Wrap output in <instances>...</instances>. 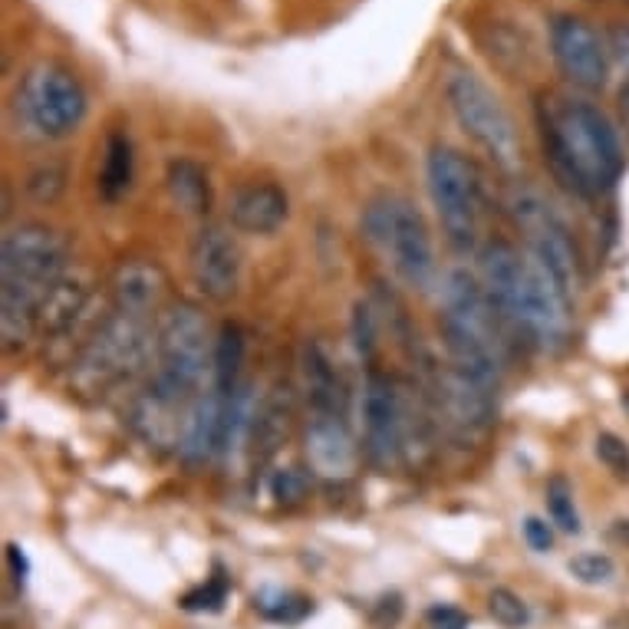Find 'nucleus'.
I'll list each match as a JSON object with an SVG mask.
<instances>
[{
  "label": "nucleus",
  "instance_id": "nucleus-7",
  "mask_svg": "<svg viewBox=\"0 0 629 629\" xmlns=\"http://www.w3.org/2000/svg\"><path fill=\"white\" fill-rule=\"evenodd\" d=\"M149 359V330L142 317L112 313L86 340L80 359H76V383L86 392H103L122 383Z\"/></svg>",
  "mask_w": 629,
  "mask_h": 629
},
{
  "label": "nucleus",
  "instance_id": "nucleus-24",
  "mask_svg": "<svg viewBox=\"0 0 629 629\" xmlns=\"http://www.w3.org/2000/svg\"><path fill=\"white\" fill-rule=\"evenodd\" d=\"M254 610L271 623L294 626L303 616L313 613V600L300 597V593H284V590H264L254 597Z\"/></svg>",
  "mask_w": 629,
  "mask_h": 629
},
{
  "label": "nucleus",
  "instance_id": "nucleus-18",
  "mask_svg": "<svg viewBox=\"0 0 629 629\" xmlns=\"http://www.w3.org/2000/svg\"><path fill=\"white\" fill-rule=\"evenodd\" d=\"M303 392H307L310 415H346V389L340 369L320 343H307L300 356Z\"/></svg>",
  "mask_w": 629,
  "mask_h": 629
},
{
  "label": "nucleus",
  "instance_id": "nucleus-19",
  "mask_svg": "<svg viewBox=\"0 0 629 629\" xmlns=\"http://www.w3.org/2000/svg\"><path fill=\"white\" fill-rule=\"evenodd\" d=\"M86 300H89V280L80 271H70L40 313V333L60 336L66 330H73L76 317L86 310Z\"/></svg>",
  "mask_w": 629,
  "mask_h": 629
},
{
  "label": "nucleus",
  "instance_id": "nucleus-37",
  "mask_svg": "<svg viewBox=\"0 0 629 629\" xmlns=\"http://www.w3.org/2000/svg\"><path fill=\"white\" fill-rule=\"evenodd\" d=\"M7 560H10V570H14V577L24 583V577L30 574V564H27V557H24V550H20L17 544H10L7 547Z\"/></svg>",
  "mask_w": 629,
  "mask_h": 629
},
{
  "label": "nucleus",
  "instance_id": "nucleus-39",
  "mask_svg": "<svg viewBox=\"0 0 629 629\" xmlns=\"http://www.w3.org/2000/svg\"><path fill=\"white\" fill-rule=\"evenodd\" d=\"M620 534H623L626 541H629V521H620Z\"/></svg>",
  "mask_w": 629,
  "mask_h": 629
},
{
  "label": "nucleus",
  "instance_id": "nucleus-26",
  "mask_svg": "<svg viewBox=\"0 0 629 629\" xmlns=\"http://www.w3.org/2000/svg\"><path fill=\"white\" fill-rule=\"evenodd\" d=\"M488 613H491V620L501 623L504 629H521V626L531 623V610H527V603L508 587H498V590L488 593Z\"/></svg>",
  "mask_w": 629,
  "mask_h": 629
},
{
  "label": "nucleus",
  "instance_id": "nucleus-3",
  "mask_svg": "<svg viewBox=\"0 0 629 629\" xmlns=\"http://www.w3.org/2000/svg\"><path fill=\"white\" fill-rule=\"evenodd\" d=\"M70 274V244L47 224H17L0 244V336L4 350L40 333V313Z\"/></svg>",
  "mask_w": 629,
  "mask_h": 629
},
{
  "label": "nucleus",
  "instance_id": "nucleus-5",
  "mask_svg": "<svg viewBox=\"0 0 629 629\" xmlns=\"http://www.w3.org/2000/svg\"><path fill=\"white\" fill-rule=\"evenodd\" d=\"M366 241L386 257L399 280H406L415 290H429L435 277L432 238L425 228V218L412 201L399 195H383L369 201L363 211Z\"/></svg>",
  "mask_w": 629,
  "mask_h": 629
},
{
  "label": "nucleus",
  "instance_id": "nucleus-40",
  "mask_svg": "<svg viewBox=\"0 0 629 629\" xmlns=\"http://www.w3.org/2000/svg\"><path fill=\"white\" fill-rule=\"evenodd\" d=\"M623 406H626V412H629V396H626V399H623Z\"/></svg>",
  "mask_w": 629,
  "mask_h": 629
},
{
  "label": "nucleus",
  "instance_id": "nucleus-29",
  "mask_svg": "<svg viewBox=\"0 0 629 629\" xmlns=\"http://www.w3.org/2000/svg\"><path fill=\"white\" fill-rule=\"evenodd\" d=\"M570 577H577L580 583H587V587H600V583H610L616 574V564L606 554H577L570 557Z\"/></svg>",
  "mask_w": 629,
  "mask_h": 629
},
{
  "label": "nucleus",
  "instance_id": "nucleus-25",
  "mask_svg": "<svg viewBox=\"0 0 629 629\" xmlns=\"http://www.w3.org/2000/svg\"><path fill=\"white\" fill-rule=\"evenodd\" d=\"M547 511L564 534H580V514L574 508V491L564 478L547 481Z\"/></svg>",
  "mask_w": 629,
  "mask_h": 629
},
{
  "label": "nucleus",
  "instance_id": "nucleus-21",
  "mask_svg": "<svg viewBox=\"0 0 629 629\" xmlns=\"http://www.w3.org/2000/svg\"><path fill=\"white\" fill-rule=\"evenodd\" d=\"M165 188H168V198L175 201V208H182L185 215H205L211 205V188H208L205 168L188 162V159H178L168 165Z\"/></svg>",
  "mask_w": 629,
  "mask_h": 629
},
{
  "label": "nucleus",
  "instance_id": "nucleus-23",
  "mask_svg": "<svg viewBox=\"0 0 629 629\" xmlns=\"http://www.w3.org/2000/svg\"><path fill=\"white\" fill-rule=\"evenodd\" d=\"M241 363H244V333L241 327H234V323H224L221 336L215 343V366H211V386L218 392H234L238 383V373H241Z\"/></svg>",
  "mask_w": 629,
  "mask_h": 629
},
{
  "label": "nucleus",
  "instance_id": "nucleus-38",
  "mask_svg": "<svg viewBox=\"0 0 629 629\" xmlns=\"http://www.w3.org/2000/svg\"><path fill=\"white\" fill-rule=\"evenodd\" d=\"M616 106H620V122H623V132L629 136V80L620 89V99H616Z\"/></svg>",
  "mask_w": 629,
  "mask_h": 629
},
{
  "label": "nucleus",
  "instance_id": "nucleus-32",
  "mask_svg": "<svg viewBox=\"0 0 629 629\" xmlns=\"http://www.w3.org/2000/svg\"><path fill=\"white\" fill-rule=\"evenodd\" d=\"M353 336H356L359 356H373V350H376V313L369 310V303H356Z\"/></svg>",
  "mask_w": 629,
  "mask_h": 629
},
{
  "label": "nucleus",
  "instance_id": "nucleus-9",
  "mask_svg": "<svg viewBox=\"0 0 629 629\" xmlns=\"http://www.w3.org/2000/svg\"><path fill=\"white\" fill-rule=\"evenodd\" d=\"M17 116L43 139H63L80 126L86 116V93L73 73L63 66L37 63L24 76L14 96Z\"/></svg>",
  "mask_w": 629,
  "mask_h": 629
},
{
  "label": "nucleus",
  "instance_id": "nucleus-6",
  "mask_svg": "<svg viewBox=\"0 0 629 629\" xmlns=\"http://www.w3.org/2000/svg\"><path fill=\"white\" fill-rule=\"evenodd\" d=\"M425 172H429V195L448 244L462 254L475 251L481 231V178L475 165L458 149L435 145Z\"/></svg>",
  "mask_w": 629,
  "mask_h": 629
},
{
  "label": "nucleus",
  "instance_id": "nucleus-2",
  "mask_svg": "<svg viewBox=\"0 0 629 629\" xmlns=\"http://www.w3.org/2000/svg\"><path fill=\"white\" fill-rule=\"evenodd\" d=\"M544 155L554 175L583 198L603 195L623 172V149L613 122L593 103L544 96L537 109Z\"/></svg>",
  "mask_w": 629,
  "mask_h": 629
},
{
  "label": "nucleus",
  "instance_id": "nucleus-17",
  "mask_svg": "<svg viewBox=\"0 0 629 629\" xmlns=\"http://www.w3.org/2000/svg\"><path fill=\"white\" fill-rule=\"evenodd\" d=\"M228 218L244 234H274L287 221V195L271 182L241 185L228 201Z\"/></svg>",
  "mask_w": 629,
  "mask_h": 629
},
{
  "label": "nucleus",
  "instance_id": "nucleus-8",
  "mask_svg": "<svg viewBox=\"0 0 629 629\" xmlns=\"http://www.w3.org/2000/svg\"><path fill=\"white\" fill-rule=\"evenodd\" d=\"M514 224L524 231L527 238V254L544 267L560 284V290L574 300L580 287V254L577 244L570 238L567 224L557 218V211L550 208V201L541 192L531 188H518L508 201Z\"/></svg>",
  "mask_w": 629,
  "mask_h": 629
},
{
  "label": "nucleus",
  "instance_id": "nucleus-34",
  "mask_svg": "<svg viewBox=\"0 0 629 629\" xmlns=\"http://www.w3.org/2000/svg\"><path fill=\"white\" fill-rule=\"evenodd\" d=\"M425 623H429V629H468V616L455 606H432L425 613Z\"/></svg>",
  "mask_w": 629,
  "mask_h": 629
},
{
  "label": "nucleus",
  "instance_id": "nucleus-4",
  "mask_svg": "<svg viewBox=\"0 0 629 629\" xmlns=\"http://www.w3.org/2000/svg\"><path fill=\"white\" fill-rule=\"evenodd\" d=\"M215 366L208 320L195 303H172L155 327V376L149 386L152 402L162 409H182L201 396L205 373Z\"/></svg>",
  "mask_w": 629,
  "mask_h": 629
},
{
  "label": "nucleus",
  "instance_id": "nucleus-10",
  "mask_svg": "<svg viewBox=\"0 0 629 629\" xmlns=\"http://www.w3.org/2000/svg\"><path fill=\"white\" fill-rule=\"evenodd\" d=\"M448 103H452L455 119L462 122V129L491 155V162H498L504 172H514L521 165L518 129H514L501 99L475 73L462 70L448 80Z\"/></svg>",
  "mask_w": 629,
  "mask_h": 629
},
{
  "label": "nucleus",
  "instance_id": "nucleus-28",
  "mask_svg": "<svg viewBox=\"0 0 629 629\" xmlns=\"http://www.w3.org/2000/svg\"><path fill=\"white\" fill-rule=\"evenodd\" d=\"M224 600H228V577H215L208 583H201V587L188 590L182 597V610L188 613H218Z\"/></svg>",
  "mask_w": 629,
  "mask_h": 629
},
{
  "label": "nucleus",
  "instance_id": "nucleus-41",
  "mask_svg": "<svg viewBox=\"0 0 629 629\" xmlns=\"http://www.w3.org/2000/svg\"><path fill=\"white\" fill-rule=\"evenodd\" d=\"M623 4H629V0H623Z\"/></svg>",
  "mask_w": 629,
  "mask_h": 629
},
{
  "label": "nucleus",
  "instance_id": "nucleus-30",
  "mask_svg": "<svg viewBox=\"0 0 629 629\" xmlns=\"http://www.w3.org/2000/svg\"><path fill=\"white\" fill-rule=\"evenodd\" d=\"M593 452H597V458L613 471L620 481H629V445L623 442L620 435L613 432H600L597 435V445H593Z\"/></svg>",
  "mask_w": 629,
  "mask_h": 629
},
{
  "label": "nucleus",
  "instance_id": "nucleus-15",
  "mask_svg": "<svg viewBox=\"0 0 629 629\" xmlns=\"http://www.w3.org/2000/svg\"><path fill=\"white\" fill-rule=\"evenodd\" d=\"M303 452L320 478H350L356 468V445L346 415H310L307 432H303Z\"/></svg>",
  "mask_w": 629,
  "mask_h": 629
},
{
  "label": "nucleus",
  "instance_id": "nucleus-27",
  "mask_svg": "<svg viewBox=\"0 0 629 629\" xmlns=\"http://www.w3.org/2000/svg\"><path fill=\"white\" fill-rule=\"evenodd\" d=\"M63 188H66V172L60 165H40L27 175V195L33 201H40V205L56 201L63 195Z\"/></svg>",
  "mask_w": 629,
  "mask_h": 629
},
{
  "label": "nucleus",
  "instance_id": "nucleus-16",
  "mask_svg": "<svg viewBox=\"0 0 629 629\" xmlns=\"http://www.w3.org/2000/svg\"><path fill=\"white\" fill-rule=\"evenodd\" d=\"M165 287H168L165 271L155 261H145V257L122 261L109 277L112 307L119 313H129V317H142V320L162 303Z\"/></svg>",
  "mask_w": 629,
  "mask_h": 629
},
{
  "label": "nucleus",
  "instance_id": "nucleus-31",
  "mask_svg": "<svg viewBox=\"0 0 629 629\" xmlns=\"http://www.w3.org/2000/svg\"><path fill=\"white\" fill-rule=\"evenodd\" d=\"M307 488H310V478L303 475L300 468H284V471H277L274 481H271V491H274V498L280 504H297L307 498Z\"/></svg>",
  "mask_w": 629,
  "mask_h": 629
},
{
  "label": "nucleus",
  "instance_id": "nucleus-36",
  "mask_svg": "<svg viewBox=\"0 0 629 629\" xmlns=\"http://www.w3.org/2000/svg\"><path fill=\"white\" fill-rule=\"evenodd\" d=\"M606 47H610V56L623 66L626 80H629V27L626 24L610 27V33H606Z\"/></svg>",
  "mask_w": 629,
  "mask_h": 629
},
{
  "label": "nucleus",
  "instance_id": "nucleus-11",
  "mask_svg": "<svg viewBox=\"0 0 629 629\" xmlns=\"http://www.w3.org/2000/svg\"><path fill=\"white\" fill-rule=\"evenodd\" d=\"M363 429H366V455L379 468H392L409 452V409L402 392L389 376L369 373L363 386Z\"/></svg>",
  "mask_w": 629,
  "mask_h": 629
},
{
  "label": "nucleus",
  "instance_id": "nucleus-35",
  "mask_svg": "<svg viewBox=\"0 0 629 629\" xmlns=\"http://www.w3.org/2000/svg\"><path fill=\"white\" fill-rule=\"evenodd\" d=\"M524 541L531 544V550L537 554H547L550 547H554V531H550V524L541 518H527L524 521Z\"/></svg>",
  "mask_w": 629,
  "mask_h": 629
},
{
  "label": "nucleus",
  "instance_id": "nucleus-12",
  "mask_svg": "<svg viewBox=\"0 0 629 629\" xmlns=\"http://www.w3.org/2000/svg\"><path fill=\"white\" fill-rule=\"evenodd\" d=\"M550 50L560 73L580 89H603L610 76V47L587 20L560 14L550 24Z\"/></svg>",
  "mask_w": 629,
  "mask_h": 629
},
{
  "label": "nucleus",
  "instance_id": "nucleus-13",
  "mask_svg": "<svg viewBox=\"0 0 629 629\" xmlns=\"http://www.w3.org/2000/svg\"><path fill=\"white\" fill-rule=\"evenodd\" d=\"M188 271L195 287L215 303H228L241 287V251L238 241L218 224H205L188 254Z\"/></svg>",
  "mask_w": 629,
  "mask_h": 629
},
{
  "label": "nucleus",
  "instance_id": "nucleus-14",
  "mask_svg": "<svg viewBox=\"0 0 629 629\" xmlns=\"http://www.w3.org/2000/svg\"><path fill=\"white\" fill-rule=\"evenodd\" d=\"M494 392L498 389L458 373L455 366H445V373H438V406H442L448 429L462 438L485 435L491 429Z\"/></svg>",
  "mask_w": 629,
  "mask_h": 629
},
{
  "label": "nucleus",
  "instance_id": "nucleus-20",
  "mask_svg": "<svg viewBox=\"0 0 629 629\" xmlns=\"http://www.w3.org/2000/svg\"><path fill=\"white\" fill-rule=\"evenodd\" d=\"M290 419H294V402H290V392L287 389L284 392L274 389L271 396H267L261 406H257L251 438H254V448H261L264 458L274 455L277 448L287 442Z\"/></svg>",
  "mask_w": 629,
  "mask_h": 629
},
{
  "label": "nucleus",
  "instance_id": "nucleus-22",
  "mask_svg": "<svg viewBox=\"0 0 629 629\" xmlns=\"http://www.w3.org/2000/svg\"><path fill=\"white\" fill-rule=\"evenodd\" d=\"M132 185V145L129 136L112 132L106 139V155H103V172H99V195L106 201H119Z\"/></svg>",
  "mask_w": 629,
  "mask_h": 629
},
{
  "label": "nucleus",
  "instance_id": "nucleus-1",
  "mask_svg": "<svg viewBox=\"0 0 629 629\" xmlns=\"http://www.w3.org/2000/svg\"><path fill=\"white\" fill-rule=\"evenodd\" d=\"M481 284L504 327L531 346L557 353L570 336V297L531 254L494 241L481 251Z\"/></svg>",
  "mask_w": 629,
  "mask_h": 629
},
{
  "label": "nucleus",
  "instance_id": "nucleus-33",
  "mask_svg": "<svg viewBox=\"0 0 629 629\" xmlns=\"http://www.w3.org/2000/svg\"><path fill=\"white\" fill-rule=\"evenodd\" d=\"M399 616H402V597L399 593H389V597H383L373 606V616H369V620H373L376 629H392L399 623Z\"/></svg>",
  "mask_w": 629,
  "mask_h": 629
}]
</instances>
